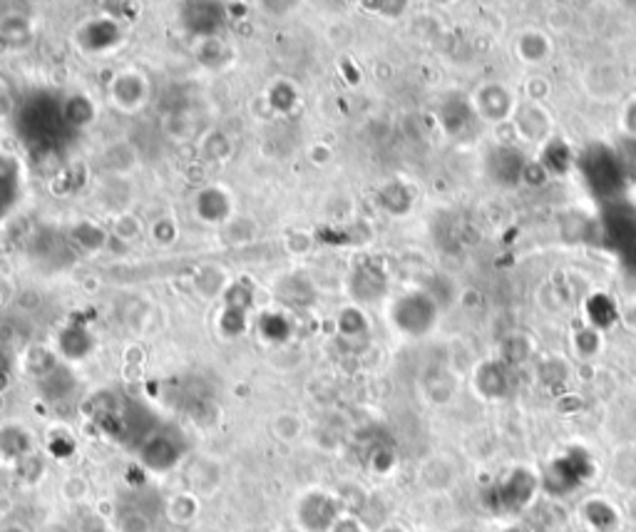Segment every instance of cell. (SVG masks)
I'll return each instance as SVG.
<instances>
[{
	"label": "cell",
	"mask_w": 636,
	"mask_h": 532,
	"mask_svg": "<svg viewBox=\"0 0 636 532\" xmlns=\"http://www.w3.org/2000/svg\"><path fill=\"white\" fill-rule=\"evenodd\" d=\"M333 517H336V513H333L326 496L313 493L301 505V523L306 525L309 530H326V527L333 525Z\"/></svg>",
	"instance_id": "obj_1"
},
{
	"label": "cell",
	"mask_w": 636,
	"mask_h": 532,
	"mask_svg": "<svg viewBox=\"0 0 636 532\" xmlns=\"http://www.w3.org/2000/svg\"><path fill=\"white\" fill-rule=\"evenodd\" d=\"M229 210H231V202H229L224 189L211 187V189H204V194L200 197V214L204 220H221V217H227Z\"/></svg>",
	"instance_id": "obj_2"
},
{
	"label": "cell",
	"mask_w": 636,
	"mask_h": 532,
	"mask_svg": "<svg viewBox=\"0 0 636 532\" xmlns=\"http://www.w3.org/2000/svg\"><path fill=\"white\" fill-rule=\"evenodd\" d=\"M273 433H276L282 441H293V438H296V435L301 433L299 418H296V415H289V414L279 415V418L273 421Z\"/></svg>",
	"instance_id": "obj_3"
}]
</instances>
